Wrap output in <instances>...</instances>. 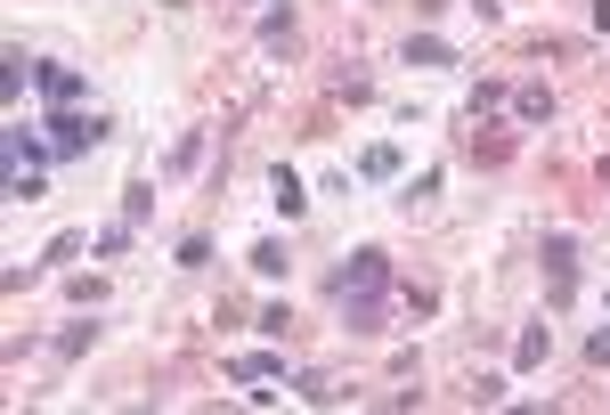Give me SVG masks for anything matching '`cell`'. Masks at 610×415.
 I'll use <instances>...</instances> for the list:
<instances>
[{
  "label": "cell",
  "mask_w": 610,
  "mask_h": 415,
  "mask_svg": "<svg viewBox=\"0 0 610 415\" xmlns=\"http://www.w3.org/2000/svg\"><path fill=\"white\" fill-rule=\"evenodd\" d=\"M326 302L342 309L350 335H374V326L391 318V253H383V244H359V253H342V269L326 277Z\"/></svg>",
  "instance_id": "1"
},
{
  "label": "cell",
  "mask_w": 610,
  "mask_h": 415,
  "mask_svg": "<svg viewBox=\"0 0 610 415\" xmlns=\"http://www.w3.org/2000/svg\"><path fill=\"white\" fill-rule=\"evenodd\" d=\"M537 269H545V302L570 309L578 302V237H570V228H554V237L537 244Z\"/></svg>",
  "instance_id": "2"
},
{
  "label": "cell",
  "mask_w": 610,
  "mask_h": 415,
  "mask_svg": "<svg viewBox=\"0 0 610 415\" xmlns=\"http://www.w3.org/2000/svg\"><path fill=\"white\" fill-rule=\"evenodd\" d=\"M50 148L57 155H90V148H107V114H81V107H50Z\"/></svg>",
  "instance_id": "3"
},
{
  "label": "cell",
  "mask_w": 610,
  "mask_h": 415,
  "mask_svg": "<svg viewBox=\"0 0 610 415\" xmlns=\"http://www.w3.org/2000/svg\"><path fill=\"white\" fill-rule=\"evenodd\" d=\"M0 163H33V172H50L57 148H50V131H25V122H9V131H0Z\"/></svg>",
  "instance_id": "4"
},
{
  "label": "cell",
  "mask_w": 610,
  "mask_h": 415,
  "mask_svg": "<svg viewBox=\"0 0 610 415\" xmlns=\"http://www.w3.org/2000/svg\"><path fill=\"white\" fill-rule=\"evenodd\" d=\"M33 90L50 98V107H81V90H90V81H81L74 66H50V57H41V66H33Z\"/></svg>",
  "instance_id": "5"
},
{
  "label": "cell",
  "mask_w": 610,
  "mask_h": 415,
  "mask_svg": "<svg viewBox=\"0 0 610 415\" xmlns=\"http://www.w3.org/2000/svg\"><path fill=\"white\" fill-rule=\"evenodd\" d=\"M228 383H285V359H277V350H244V359H228Z\"/></svg>",
  "instance_id": "6"
},
{
  "label": "cell",
  "mask_w": 610,
  "mask_h": 415,
  "mask_svg": "<svg viewBox=\"0 0 610 415\" xmlns=\"http://www.w3.org/2000/svg\"><path fill=\"white\" fill-rule=\"evenodd\" d=\"M269 204H277L285 220H302V212H309V188H302V179L285 172V163H269Z\"/></svg>",
  "instance_id": "7"
},
{
  "label": "cell",
  "mask_w": 610,
  "mask_h": 415,
  "mask_svg": "<svg viewBox=\"0 0 610 415\" xmlns=\"http://www.w3.org/2000/svg\"><path fill=\"white\" fill-rule=\"evenodd\" d=\"M0 66H9V74H0V98H9V107H17V98H25V81H33V66H41V57H25V41H9V57H0Z\"/></svg>",
  "instance_id": "8"
},
{
  "label": "cell",
  "mask_w": 610,
  "mask_h": 415,
  "mask_svg": "<svg viewBox=\"0 0 610 415\" xmlns=\"http://www.w3.org/2000/svg\"><path fill=\"white\" fill-rule=\"evenodd\" d=\"M399 66H456V50L439 33H407V50H399Z\"/></svg>",
  "instance_id": "9"
},
{
  "label": "cell",
  "mask_w": 610,
  "mask_h": 415,
  "mask_svg": "<svg viewBox=\"0 0 610 415\" xmlns=\"http://www.w3.org/2000/svg\"><path fill=\"white\" fill-rule=\"evenodd\" d=\"M545 350H554V326H521V342H513V367H521V375H530V367H545Z\"/></svg>",
  "instance_id": "10"
},
{
  "label": "cell",
  "mask_w": 610,
  "mask_h": 415,
  "mask_svg": "<svg viewBox=\"0 0 610 415\" xmlns=\"http://www.w3.org/2000/svg\"><path fill=\"white\" fill-rule=\"evenodd\" d=\"M293 41H302V25H293V9H269V17H261V50H269V57H285Z\"/></svg>",
  "instance_id": "11"
},
{
  "label": "cell",
  "mask_w": 610,
  "mask_h": 415,
  "mask_svg": "<svg viewBox=\"0 0 610 415\" xmlns=\"http://www.w3.org/2000/svg\"><path fill=\"white\" fill-rule=\"evenodd\" d=\"M0 196H9V204H41V172H33V163H9V179H0Z\"/></svg>",
  "instance_id": "12"
},
{
  "label": "cell",
  "mask_w": 610,
  "mask_h": 415,
  "mask_svg": "<svg viewBox=\"0 0 610 415\" xmlns=\"http://www.w3.org/2000/svg\"><path fill=\"white\" fill-rule=\"evenodd\" d=\"M513 114H521V122H554V90H545V81L513 90Z\"/></svg>",
  "instance_id": "13"
},
{
  "label": "cell",
  "mask_w": 610,
  "mask_h": 415,
  "mask_svg": "<svg viewBox=\"0 0 610 415\" xmlns=\"http://www.w3.org/2000/svg\"><path fill=\"white\" fill-rule=\"evenodd\" d=\"M285 269H293V253H285L277 237H261V244H252V277H285Z\"/></svg>",
  "instance_id": "14"
},
{
  "label": "cell",
  "mask_w": 610,
  "mask_h": 415,
  "mask_svg": "<svg viewBox=\"0 0 610 415\" xmlns=\"http://www.w3.org/2000/svg\"><path fill=\"white\" fill-rule=\"evenodd\" d=\"M359 179H399V148H383V139H374V148L359 155Z\"/></svg>",
  "instance_id": "15"
},
{
  "label": "cell",
  "mask_w": 610,
  "mask_h": 415,
  "mask_svg": "<svg viewBox=\"0 0 610 415\" xmlns=\"http://www.w3.org/2000/svg\"><path fill=\"white\" fill-rule=\"evenodd\" d=\"M293 400H309V407H334L342 391H334V383L318 375V367H309V375H293Z\"/></svg>",
  "instance_id": "16"
},
{
  "label": "cell",
  "mask_w": 610,
  "mask_h": 415,
  "mask_svg": "<svg viewBox=\"0 0 610 415\" xmlns=\"http://www.w3.org/2000/svg\"><path fill=\"white\" fill-rule=\"evenodd\" d=\"M90 342H98V318H74L66 335H57V359H81V350H90Z\"/></svg>",
  "instance_id": "17"
},
{
  "label": "cell",
  "mask_w": 610,
  "mask_h": 415,
  "mask_svg": "<svg viewBox=\"0 0 610 415\" xmlns=\"http://www.w3.org/2000/svg\"><path fill=\"white\" fill-rule=\"evenodd\" d=\"M90 253H98V261H122V253H131V220H122V228H98Z\"/></svg>",
  "instance_id": "18"
},
{
  "label": "cell",
  "mask_w": 610,
  "mask_h": 415,
  "mask_svg": "<svg viewBox=\"0 0 610 415\" xmlns=\"http://www.w3.org/2000/svg\"><path fill=\"white\" fill-rule=\"evenodd\" d=\"M81 244H90V237H81V228H66V237H50V244H41V269H57V261H74V253H81Z\"/></svg>",
  "instance_id": "19"
},
{
  "label": "cell",
  "mask_w": 610,
  "mask_h": 415,
  "mask_svg": "<svg viewBox=\"0 0 610 415\" xmlns=\"http://www.w3.org/2000/svg\"><path fill=\"white\" fill-rule=\"evenodd\" d=\"M146 212H155V188H146V179H131V188H122V220H131V228H139Z\"/></svg>",
  "instance_id": "20"
},
{
  "label": "cell",
  "mask_w": 610,
  "mask_h": 415,
  "mask_svg": "<svg viewBox=\"0 0 610 415\" xmlns=\"http://www.w3.org/2000/svg\"><path fill=\"white\" fill-rule=\"evenodd\" d=\"M424 196H439V172H415V179H399V204H407V212H415Z\"/></svg>",
  "instance_id": "21"
},
{
  "label": "cell",
  "mask_w": 610,
  "mask_h": 415,
  "mask_svg": "<svg viewBox=\"0 0 610 415\" xmlns=\"http://www.w3.org/2000/svg\"><path fill=\"white\" fill-rule=\"evenodd\" d=\"M204 261H213V237H204V228H196V237H179V269H204Z\"/></svg>",
  "instance_id": "22"
},
{
  "label": "cell",
  "mask_w": 610,
  "mask_h": 415,
  "mask_svg": "<svg viewBox=\"0 0 610 415\" xmlns=\"http://www.w3.org/2000/svg\"><path fill=\"white\" fill-rule=\"evenodd\" d=\"M196 163H204V131H187L179 148H172V172H196Z\"/></svg>",
  "instance_id": "23"
},
{
  "label": "cell",
  "mask_w": 610,
  "mask_h": 415,
  "mask_svg": "<svg viewBox=\"0 0 610 415\" xmlns=\"http://www.w3.org/2000/svg\"><path fill=\"white\" fill-rule=\"evenodd\" d=\"M285 326H293V309H285V302H269V309H261V335H269V342H285Z\"/></svg>",
  "instance_id": "24"
},
{
  "label": "cell",
  "mask_w": 610,
  "mask_h": 415,
  "mask_svg": "<svg viewBox=\"0 0 610 415\" xmlns=\"http://www.w3.org/2000/svg\"><path fill=\"white\" fill-rule=\"evenodd\" d=\"M586 359H595V367H610V326H602V335H586Z\"/></svg>",
  "instance_id": "25"
},
{
  "label": "cell",
  "mask_w": 610,
  "mask_h": 415,
  "mask_svg": "<svg viewBox=\"0 0 610 415\" xmlns=\"http://www.w3.org/2000/svg\"><path fill=\"white\" fill-rule=\"evenodd\" d=\"M465 9L480 17V25H497V17H504V0H465Z\"/></svg>",
  "instance_id": "26"
}]
</instances>
